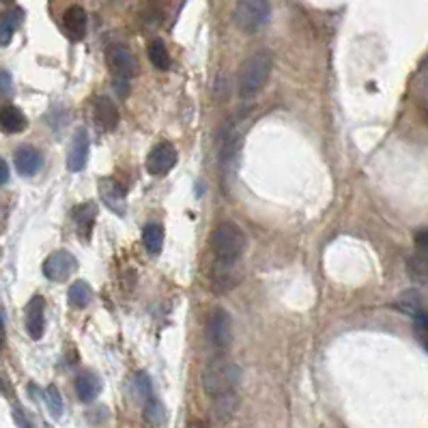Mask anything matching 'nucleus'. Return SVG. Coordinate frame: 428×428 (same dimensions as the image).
Returning a JSON list of instances; mask_svg holds the SVG:
<instances>
[{"label": "nucleus", "mask_w": 428, "mask_h": 428, "mask_svg": "<svg viewBox=\"0 0 428 428\" xmlns=\"http://www.w3.org/2000/svg\"><path fill=\"white\" fill-rule=\"evenodd\" d=\"M248 237L235 222H222L211 233V250L220 265H235L245 252Z\"/></svg>", "instance_id": "1"}, {"label": "nucleus", "mask_w": 428, "mask_h": 428, "mask_svg": "<svg viewBox=\"0 0 428 428\" xmlns=\"http://www.w3.org/2000/svg\"><path fill=\"white\" fill-rule=\"evenodd\" d=\"M272 67H274V61H272V54L270 52H254L250 54L241 67H239V74H237V91L241 97H252L256 95L267 78L272 74Z\"/></svg>", "instance_id": "2"}, {"label": "nucleus", "mask_w": 428, "mask_h": 428, "mask_svg": "<svg viewBox=\"0 0 428 428\" xmlns=\"http://www.w3.org/2000/svg\"><path fill=\"white\" fill-rule=\"evenodd\" d=\"M239 381H241L239 366L226 359L211 362L202 372V390L209 398H216L226 392H237Z\"/></svg>", "instance_id": "3"}, {"label": "nucleus", "mask_w": 428, "mask_h": 428, "mask_svg": "<svg viewBox=\"0 0 428 428\" xmlns=\"http://www.w3.org/2000/svg\"><path fill=\"white\" fill-rule=\"evenodd\" d=\"M270 13H272V9L267 0H239L235 7V13H233V20L241 33L254 35L270 22Z\"/></svg>", "instance_id": "4"}, {"label": "nucleus", "mask_w": 428, "mask_h": 428, "mask_svg": "<svg viewBox=\"0 0 428 428\" xmlns=\"http://www.w3.org/2000/svg\"><path fill=\"white\" fill-rule=\"evenodd\" d=\"M204 334H207V342L216 353H226L231 342H233V323L231 316L224 308H216L204 325Z\"/></svg>", "instance_id": "5"}, {"label": "nucleus", "mask_w": 428, "mask_h": 428, "mask_svg": "<svg viewBox=\"0 0 428 428\" xmlns=\"http://www.w3.org/2000/svg\"><path fill=\"white\" fill-rule=\"evenodd\" d=\"M78 270V260L74 254H69L67 250H59L52 252L45 262H43V274L45 278H50L52 282H63L67 280L74 272Z\"/></svg>", "instance_id": "6"}, {"label": "nucleus", "mask_w": 428, "mask_h": 428, "mask_svg": "<svg viewBox=\"0 0 428 428\" xmlns=\"http://www.w3.org/2000/svg\"><path fill=\"white\" fill-rule=\"evenodd\" d=\"M177 164V149L170 142H159L151 149L146 157V170L153 177H164Z\"/></svg>", "instance_id": "7"}, {"label": "nucleus", "mask_w": 428, "mask_h": 428, "mask_svg": "<svg viewBox=\"0 0 428 428\" xmlns=\"http://www.w3.org/2000/svg\"><path fill=\"white\" fill-rule=\"evenodd\" d=\"M105 61H108V67L119 80H129L138 71V61L125 45H112L105 54Z\"/></svg>", "instance_id": "8"}, {"label": "nucleus", "mask_w": 428, "mask_h": 428, "mask_svg": "<svg viewBox=\"0 0 428 428\" xmlns=\"http://www.w3.org/2000/svg\"><path fill=\"white\" fill-rule=\"evenodd\" d=\"M24 320H26V332L33 340H39L43 336L45 328V301L41 295H35L24 310Z\"/></svg>", "instance_id": "9"}, {"label": "nucleus", "mask_w": 428, "mask_h": 428, "mask_svg": "<svg viewBox=\"0 0 428 428\" xmlns=\"http://www.w3.org/2000/svg\"><path fill=\"white\" fill-rule=\"evenodd\" d=\"M88 149H91V140L84 127L76 129L69 153H67V168L71 173H80L86 166V159H88Z\"/></svg>", "instance_id": "10"}, {"label": "nucleus", "mask_w": 428, "mask_h": 428, "mask_svg": "<svg viewBox=\"0 0 428 428\" xmlns=\"http://www.w3.org/2000/svg\"><path fill=\"white\" fill-rule=\"evenodd\" d=\"M99 196H101L103 204L112 213H117V216H123L125 213V192L121 190V185L115 179L99 181Z\"/></svg>", "instance_id": "11"}, {"label": "nucleus", "mask_w": 428, "mask_h": 428, "mask_svg": "<svg viewBox=\"0 0 428 428\" xmlns=\"http://www.w3.org/2000/svg\"><path fill=\"white\" fill-rule=\"evenodd\" d=\"M63 28L67 33V37L71 41H82L86 37V28H88V18L86 11L78 5L69 7L63 16Z\"/></svg>", "instance_id": "12"}, {"label": "nucleus", "mask_w": 428, "mask_h": 428, "mask_svg": "<svg viewBox=\"0 0 428 428\" xmlns=\"http://www.w3.org/2000/svg\"><path fill=\"white\" fill-rule=\"evenodd\" d=\"M95 123L103 132H112L119 125V110L110 97H97L95 101Z\"/></svg>", "instance_id": "13"}, {"label": "nucleus", "mask_w": 428, "mask_h": 428, "mask_svg": "<svg viewBox=\"0 0 428 428\" xmlns=\"http://www.w3.org/2000/svg\"><path fill=\"white\" fill-rule=\"evenodd\" d=\"M41 164H43V159H41V155H39L37 149H33V146H20L16 151V168H18L20 175L30 177V175H35L41 168Z\"/></svg>", "instance_id": "14"}, {"label": "nucleus", "mask_w": 428, "mask_h": 428, "mask_svg": "<svg viewBox=\"0 0 428 428\" xmlns=\"http://www.w3.org/2000/svg\"><path fill=\"white\" fill-rule=\"evenodd\" d=\"M26 117L22 115V110H18L16 105L7 103L0 105V129L5 134H20L26 129Z\"/></svg>", "instance_id": "15"}, {"label": "nucleus", "mask_w": 428, "mask_h": 428, "mask_svg": "<svg viewBox=\"0 0 428 428\" xmlns=\"http://www.w3.org/2000/svg\"><path fill=\"white\" fill-rule=\"evenodd\" d=\"M211 400H213L211 403V413H213V417H216L218 422H229L235 415L237 407H239L237 392H226V394H220V396L211 398Z\"/></svg>", "instance_id": "16"}, {"label": "nucleus", "mask_w": 428, "mask_h": 428, "mask_svg": "<svg viewBox=\"0 0 428 428\" xmlns=\"http://www.w3.org/2000/svg\"><path fill=\"white\" fill-rule=\"evenodd\" d=\"M101 392V379L95 372L86 370L76 379V394L82 403H93Z\"/></svg>", "instance_id": "17"}, {"label": "nucleus", "mask_w": 428, "mask_h": 428, "mask_svg": "<svg viewBox=\"0 0 428 428\" xmlns=\"http://www.w3.org/2000/svg\"><path fill=\"white\" fill-rule=\"evenodd\" d=\"M22 18H24V11L18 9V7L0 13V45H9L11 43Z\"/></svg>", "instance_id": "18"}, {"label": "nucleus", "mask_w": 428, "mask_h": 428, "mask_svg": "<svg viewBox=\"0 0 428 428\" xmlns=\"http://www.w3.org/2000/svg\"><path fill=\"white\" fill-rule=\"evenodd\" d=\"M142 243L146 248L149 254H157L159 250H162V243H164V229L162 224H146L144 231H142Z\"/></svg>", "instance_id": "19"}, {"label": "nucleus", "mask_w": 428, "mask_h": 428, "mask_svg": "<svg viewBox=\"0 0 428 428\" xmlns=\"http://www.w3.org/2000/svg\"><path fill=\"white\" fill-rule=\"evenodd\" d=\"M149 61L155 69L159 71H166L170 67V57H168V50H166V43L155 39L151 45H149Z\"/></svg>", "instance_id": "20"}, {"label": "nucleus", "mask_w": 428, "mask_h": 428, "mask_svg": "<svg viewBox=\"0 0 428 428\" xmlns=\"http://www.w3.org/2000/svg\"><path fill=\"white\" fill-rule=\"evenodd\" d=\"M69 303L74 306V308H86L91 301H93V291H91V287L86 284V282H82V280H78V282H74L71 287H69Z\"/></svg>", "instance_id": "21"}, {"label": "nucleus", "mask_w": 428, "mask_h": 428, "mask_svg": "<svg viewBox=\"0 0 428 428\" xmlns=\"http://www.w3.org/2000/svg\"><path fill=\"white\" fill-rule=\"evenodd\" d=\"M74 220L78 224V229H84L88 231L95 222V204L93 202H86V204H80L74 209Z\"/></svg>", "instance_id": "22"}, {"label": "nucleus", "mask_w": 428, "mask_h": 428, "mask_svg": "<svg viewBox=\"0 0 428 428\" xmlns=\"http://www.w3.org/2000/svg\"><path fill=\"white\" fill-rule=\"evenodd\" d=\"M396 308H398V310H403L405 314L415 316V314L422 310V303H420L417 293H415V291H407V293H403V295L398 297V301H396Z\"/></svg>", "instance_id": "23"}, {"label": "nucleus", "mask_w": 428, "mask_h": 428, "mask_svg": "<svg viewBox=\"0 0 428 428\" xmlns=\"http://www.w3.org/2000/svg\"><path fill=\"white\" fill-rule=\"evenodd\" d=\"M239 282V278L233 274V272H220L216 278H213V284H211V291L216 295H222L226 291H231L235 284Z\"/></svg>", "instance_id": "24"}, {"label": "nucleus", "mask_w": 428, "mask_h": 428, "mask_svg": "<svg viewBox=\"0 0 428 428\" xmlns=\"http://www.w3.org/2000/svg\"><path fill=\"white\" fill-rule=\"evenodd\" d=\"M45 405H47L52 417L59 420V417L63 415V398H61V394H59V390H57L54 386H50V388L45 390Z\"/></svg>", "instance_id": "25"}, {"label": "nucleus", "mask_w": 428, "mask_h": 428, "mask_svg": "<svg viewBox=\"0 0 428 428\" xmlns=\"http://www.w3.org/2000/svg\"><path fill=\"white\" fill-rule=\"evenodd\" d=\"M144 420H146L149 424H153V426H159V424L164 422V407L159 405L157 400L149 398V400H146V407H144Z\"/></svg>", "instance_id": "26"}, {"label": "nucleus", "mask_w": 428, "mask_h": 428, "mask_svg": "<svg viewBox=\"0 0 428 428\" xmlns=\"http://www.w3.org/2000/svg\"><path fill=\"white\" fill-rule=\"evenodd\" d=\"M409 274L415 280H426L428 278V260L422 258V256H417V254L411 256L409 258Z\"/></svg>", "instance_id": "27"}, {"label": "nucleus", "mask_w": 428, "mask_h": 428, "mask_svg": "<svg viewBox=\"0 0 428 428\" xmlns=\"http://www.w3.org/2000/svg\"><path fill=\"white\" fill-rule=\"evenodd\" d=\"M134 386H136V392H138L140 398H144V400L151 398V379L146 377L144 372H138V374H136Z\"/></svg>", "instance_id": "28"}, {"label": "nucleus", "mask_w": 428, "mask_h": 428, "mask_svg": "<svg viewBox=\"0 0 428 428\" xmlns=\"http://www.w3.org/2000/svg\"><path fill=\"white\" fill-rule=\"evenodd\" d=\"M0 95H5V97L13 95V80L5 69H0Z\"/></svg>", "instance_id": "29"}, {"label": "nucleus", "mask_w": 428, "mask_h": 428, "mask_svg": "<svg viewBox=\"0 0 428 428\" xmlns=\"http://www.w3.org/2000/svg\"><path fill=\"white\" fill-rule=\"evenodd\" d=\"M415 248H417V256L428 260V231H424L415 237Z\"/></svg>", "instance_id": "30"}, {"label": "nucleus", "mask_w": 428, "mask_h": 428, "mask_svg": "<svg viewBox=\"0 0 428 428\" xmlns=\"http://www.w3.org/2000/svg\"><path fill=\"white\" fill-rule=\"evenodd\" d=\"M415 325H417V330H422V332H428V310H420L415 316Z\"/></svg>", "instance_id": "31"}, {"label": "nucleus", "mask_w": 428, "mask_h": 428, "mask_svg": "<svg viewBox=\"0 0 428 428\" xmlns=\"http://www.w3.org/2000/svg\"><path fill=\"white\" fill-rule=\"evenodd\" d=\"M9 181V166L5 159H0V185H5Z\"/></svg>", "instance_id": "32"}, {"label": "nucleus", "mask_w": 428, "mask_h": 428, "mask_svg": "<svg viewBox=\"0 0 428 428\" xmlns=\"http://www.w3.org/2000/svg\"><path fill=\"white\" fill-rule=\"evenodd\" d=\"M16 417H18V426H20V428H35L22 413H16Z\"/></svg>", "instance_id": "33"}, {"label": "nucleus", "mask_w": 428, "mask_h": 428, "mask_svg": "<svg viewBox=\"0 0 428 428\" xmlns=\"http://www.w3.org/2000/svg\"><path fill=\"white\" fill-rule=\"evenodd\" d=\"M187 428H207V426H204V424H200V422H192Z\"/></svg>", "instance_id": "34"}, {"label": "nucleus", "mask_w": 428, "mask_h": 428, "mask_svg": "<svg viewBox=\"0 0 428 428\" xmlns=\"http://www.w3.org/2000/svg\"><path fill=\"white\" fill-rule=\"evenodd\" d=\"M0 3H11V0H0Z\"/></svg>", "instance_id": "35"}]
</instances>
